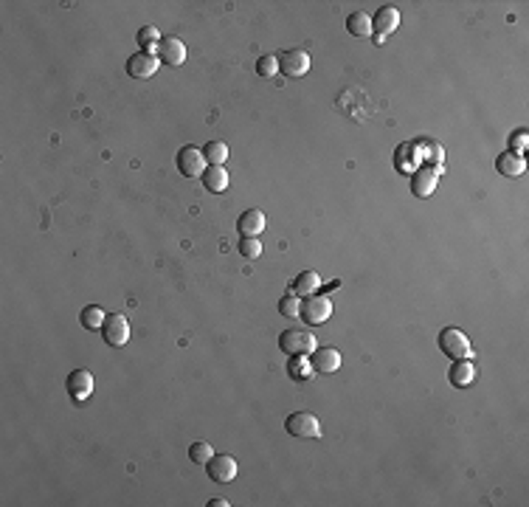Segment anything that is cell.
<instances>
[{
  "instance_id": "cell-1",
  "label": "cell",
  "mask_w": 529,
  "mask_h": 507,
  "mask_svg": "<svg viewBox=\"0 0 529 507\" xmlns=\"http://www.w3.org/2000/svg\"><path fill=\"white\" fill-rule=\"evenodd\" d=\"M279 347H282V353H288V356H310V353L318 347V341H315V336H312L310 330L293 327V330H285V333L279 336Z\"/></svg>"
},
{
  "instance_id": "cell-2",
  "label": "cell",
  "mask_w": 529,
  "mask_h": 507,
  "mask_svg": "<svg viewBox=\"0 0 529 507\" xmlns=\"http://www.w3.org/2000/svg\"><path fill=\"white\" fill-rule=\"evenodd\" d=\"M440 350H442L445 356H451L454 361H462V358H470V356H473L470 338H467L462 330H456V327H448V330L440 333Z\"/></svg>"
},
{
  "instance_id": "cell-3",
  "label": "cell",
  "mask_w": 529,
  "mask_h": 507,
  "mask_svg": "<svg viewBox=\"0 0 529 507\" xmlns=\"http://www.w3.org/2000/svg\"><path fill=\"white\" fill-rule=\"evenodd\" d=\"M302 319L307 324H327L332 319V299L318 293L302 299Z\"/></svg>"
},
{
  "instance_id": "cell-4",
  "label": "cell",
  "mask_w": 529,
  "mask_h": 507,
  "mask_svg": "<svg viewBox=\"0 0 529 507\" xmlns=\"http://www.w3.org/2000/svg\"><path fill=\"white\" fill-rule=\"evenodd\" d=\"M285 429H288V434L302 437V439H315V437H321V423H318V417L310 415V412H296V415H290V417L285 420Z\"/></svg>"
},
{
  "instance_id": "cell-5",
  "label": "cell",
  "mask_w": 529,
  "mask_h": 507,
  "mask_svg": "<svg viewBox=\"0 0 529 507\" xmlns=\"http://www.w3.org/2000/svg\"><path fill=\"white\" fill-rule=\"evenodd\" d=\"M206 155H203V149H197V146H183L180 152H178V169H180V175H186V178H203V172H206Z\"/></svg>"
},
{
  "instance_id": "cell-6",
  "label": "cell",
  "mask_w": 529,
  "mask_h": 507,
  "mask_svg": "<svg viewBox=\"0 0 529 507\" xmlns=\"http://www.w3.org/2000/svg\"><path fill=\"white\" fill-rule=\"evenodd\" d=\"M397 28H400V11L394 6H383L378 11V17L372 20V37H375V43H386Z\"/></svg>"
},
{
  "instance_id": "cell-7",
  "label": "cell",
  "mask_w": 529,
  "mask_h": 507,
  "mask_svg": "<svg viewBox=\"0 0 529 507\" xmlns=\"http://www.w3.org/2000/svg\"><path fill=\"white\" fill-rule=\"evenodd\" d=\"M102 333H104V341H107L110 347H124V344L130 341V321H127L121 313H110V316L104 319Z\"/></svg>"
},
{
  "instance_id": "cell-8",
  "label": "cell",
  "mask_w": 529,
  "mask_h": 507,
  "mask_svg": "<svg viewBox=\"0 0 529 507\" xmlns=\"http://www.w3.org/2000/svg\"><path fill=\"white\" fill-rule=\"evenodd\" d=\"M206 471H209V479H214V482H234L236 479V459L228 454H214L206 462Z\"/></svg>"
},
{
  "instance_id": "cell-9",
  "label": "cell",
  "mask_w": 529,
  "mask_h": 507,
  "mask_svg": "<svg viewBox=\"0 0 529 507\" xmlns=\"http://www.w3.org/2000/svg\"><path fill=\"white\" fill-rule=\"evenodd\" d=\"M65 389H68V395L74 397L76 403L87 400L93 395V375L87 369H74L68 375V380H65Z\"/></svg>"
},
{
  "instance_id": "cell-10",
  "label": "cell",
  "mask_w": 529,
  "mask_h": 507,
  "mask_svg": "<svg viewBox=\"0 0 529 507\" xmlns=\"http://www.w3.org/2000/svg\"><path fill=\"white\" fill-rule=\"evenodd\" d=\"M279 71L299 79V76H304V73L310 71V54H307V51H299V48L285 51V54L279 57Z\"/></svg>"
},
{
  "instance_id": "cell-11",
  "label": "cell",
  "mask_w": 529,
  "mask_h": 507,
  "mask_svg": "<svg viewBox=\"0 0 529 507\" xmlns=\"http://www.w3.org/2000/svg\"><path fill=\"white\" fill-rule=\"evenodd\" d=\"M158 57H160V63H166V65H183L186 63V46H183V40H178V37H163L160 40V46H158Z\"/></svg>"
},
{
  "instance_id": "cell-12",
  "label": "cell",
  "mask_w": 529,
  "mask_h": 507,
  "mask_svg": "<svg viewBox=\"0 0 529 507\" xmlns=\"http://www.w3.org/2000/svg\"><path fill=\"white\" fill-rule=\"evenodd\" d=\"M127 71L136 79H150L158 73V57L155 54H147V51H136L130 60H127Z\"/></svg>"
},
{
  "instance_id": "cell-13",
  "label": "cell",
  "mask_w": 529,
  "mask_h": 507,
  "mask_svg": "<svg viewBox=\"0 0 529 507\" xmlns=\"http://www.w3.org/2000/svg\"><path fill=\"white\" fill-rule=\"evenodd\" d=\"M310 363H312V369H315V372L332 375V372H338V369H341V353H338V350H332V347H315V350H312V358H310Z\"/></svg>"
},
{
  "instance_id": "cell-14",
  "label": "cell",
  "mask_w": 529,
  "mask_h": 507,
  "mask_svg": "<svg viewBox=\"0 0 529 507\" xmlns=\"http://www.w3.org/2000/svg\"><path fill=\"white\" fill-rule=\"evenodd\" d=\"M437 181H440V172H437L434 166H422V169H417V172H414L411 192H414L417 198H428V195H434Z\"/></svg>"
},
{
  "instance_id": "cell-15",
  "label": "cell",
  "mask_w": 529,
  "mask_h": 507,
  "mask_svg": "<svg viewBox=\"0 0 529 507\" xmlns=\"http://www.w3.org/2000/svg\"><path fill=\"white\" fill-rule=\"evenodd\" d=\"M496 169L504 175V178H518V175H524L527 172V161H524V155H518V152H504V155H498V161H496Z\"/></svg>"
},
{
  "instance_id": "cell-16",
  "label": "cell",
  "mask_w": 529,
  "mask_h": 507,
  "mask_svg": "<svg viewBox=\"0 0 529 507\" xmlns=\"http://www.w3.org/2000/svg\"><path fill=\"white\" fill-rule=\"evenodd\" d=\"M236 228L242 237H259L265 231V212L262 209H248L242 218L236 220Z\"/></svg>"
},
{
  "instance_id": "cell-17",
  "label": "cell",
  "mask_w": 529,
  "mask_h": 507,
  "mask_svg": "<svg viewBox=\"0 0 529 507\" xmlns=\"http://www.w3.org/2000/svg\"><path fill=\"white\" fill-rule=\"evenodd\" d=\"M448 378H451V383H454L456 389H467V386L476 380V366L470 363V358H462V361H456L454 366H451Z\"/></svg>"
},
{
  "instance_id": "cell-18",
  "label": "cell",
  "mask_w": 529,
  "mask_h": 507,
  "mask_svg": "<svg viewBox=\"0 0 529 507\" xmlns=\"http://www.w3.org/2000/svg\"><path fill=\"white\" fill-rule=\"evenodd\" d=\"M203 186L212 192V195H220L228 189V169L226 166H206L203 172Z\"/></svg>"
},
{
  "instance_id": "cell-19",
  "label": "cell",
  "mask_w": 529,
  "mask_h": 507,
  "mask_svg": "<svg viewBox=\"0 0 529 507\" xmlns=\"http://www.w3.org/2000/svg\"><path fill=\"white\" fill-rule=\"evenodd\" d=\"M347 31L352 37H372V17L366 11H355L347 17Z\"/></svg>"
},
{
  "instance_id": "cell-20",
  "label": "cell",
  "mask_w": 529,
  "mask_h": 507,
  "mask_svg": "<svg viewBox=\"0 0 529 507\" xmlns=\"http://www.w3.org/2000/svg\"><path fill=\"white\" fill-rule=\"evenodd\" d=\"M318 288H321V277H318L315 271H304V274L296 277V282H293V293H296V296H304V299L312 296Z\"/></svg>"
},
{
  "instance_id": "cell-21",
  "label": "cell",
  "mask_w": 529,
  "mask_h": 507,
  "mask_svg": "<svg viewBox=\"0 0 529 507\" xmlns=\"http://www.w3.org/2000/svg\"><path fill=\"white\" fill-rule=\"evenodd\" d=\"M288 375H290L293 380H312L315 369H312L310 358H304V356H293L290 363H288Z\"/></svg>"
},
{
  "instance_id": "cell-22",
  "label": "cell",
  "mask_w": 529,
  "mask_h": 507,
  "mask_svg": "<svg viewBox=\"0 0 529 507\" xmlns=\"http://www.w3.org/2000/svg\"><path fill=\"white\" fill-rule=\"evenodd\" d=\"M203 155H206L209 166H223L228 161V144L226 142H209L206 149H203Z\"/></svg>"
},
{
  "instance_id": "cell-23",
  "label": "cell",
  "mask_w": 529,
  "mask_h": 507,
  "mask_svg": "<svg viewBox=\"0 0 529 507\" xmlns=\"http://www.w3.org/2000/svg\"><path fill=\"white\" fill-rule=\"evenodd\" d=\"M104 310L102 307H96V304H90V307H84L82 310V316H79V321H82V327H87V330H102L104 327Z\"/></svg>"
},
{
  "instance_id": "cell-24",
  "label": "cell",
  "mask_w": 529,
  "mask_h": 507,
  "mask_svg": "<svg viewBox=\"0 0 529 507\" xmlns=\"http://www.w3.org/2000/svg\"><path fill=\"white\" fill-rule=\"evenodd\" d=\"M160 31L158 28H152V26H144L141 31H138V46H141V51H147V54H158V46H160Z\"/></svg>"
},
{
  "instance_id": "cell-25",
  "label": "cell",
  "mask_w": 529,
  "mask_h": 507,
  "mask_svg": "<svg viewBox=\"0 0 529 507\" xmlns=\"http://www.w3.org/2000/svg\"><path fill=\"white\" fill-rule=\"evenodd\" d=\"M279 313L288 316V319H299V316H302V299H299L293 290L285 293V296L279 299Z\"/></svg>"
},
{
  "instance_id": "cell-26",
  "label": "cell",
  "mask_w": 529,
  "mask_h": 507,
  "mask_svg": "<svg viewBox=\"0 0 529 507\" xmlns=\"http://www.w3.org/2000/svg\"><path fill=\"white\" fill-rule=\"evenodd\" d=\"M212 457H214V448H212L209 442H203V439H200V442H195V445L189 448V459H192V462H197V465H206Z\"/></svg>"
},
{
  "instance_id": "cell-27",
  "label": "cell",
  "mask_w": 529,
  "mask_h": 507,
  "mask_svg": "<svg viewBox=\"0 0 529 507\" xmlns=\"http://www.w3.org/2000/svg\"><path fill=\"white\" fill-rule=\"evenodd\" d=\"M239 254H242L245 260H256V257L262 254L259 237H242V240H239Z\"/></svg>"
},
{
  "instance_id": "cell-28",
  "label": "cell",
  "mask_w": 529,
  "mask_h": 507,
  "mask_svg": "<svg viewBox=\"0 0 529 507\" xmlns=\"http://www.w3.org/2000/svg\"><path fill=\"white\" fill-rule=\"evenodd\" d=\"M256 73L259 76H276L279 73V57H271V54L259 57L256 60Z\"/></svg>"
},
{
  "instance_id": "cell-29",
  "label": "cell",
  "mask_w": 529,
  "mask_h": 507,
  "mask_svg": "<svg viewBox=\"0 0 529 507\" xmlns=\"http://www.w3.org/2000/svg\"><path fill=\"white\" fill-rule=\"evenodd\" d=\"M527 144H529V136L524 130H518V133L510 139V152H518V155H521V152L527 149Z\"/></svg>"
},
{
  "instance_id": "cell-30",
  "label": "cell",
  "mask_w": 529,
  "mask_h": 507,
  "mask_svg": "<svg viewBox=\"0 0 529 507\" xmlns=\"http://www.w3.org/2000/svg\"><path fill=\"white\" fill-rule=\"evenodd\" d=\"M431 164H434V169L437 172H442L445 166H442V146L440 144H431Z\"/></svg>"
},
{
  "instance_id": "cell-31",
  "label": "cell",
  "mask_w": 529,
  "mask_h": 507,
  "mask_svg": "<svg viewBox=\"0 0 529 507\" xmlns=\"http://www.w3.org/2000/svg\"><path fill=\"white\" fill-rule=\"evenodd\" d=\"M209 507H228V502H226V499H212V502H209Z\"/></svg>"
}]
</instances>
